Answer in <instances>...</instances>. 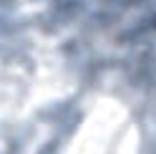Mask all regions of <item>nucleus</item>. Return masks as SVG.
<instances>
[{"instance_id":"f257e3e1","label":"nucleus","mask_w":156,"mask_h":154,"mask_svg":"<svg viewBox=\"0 0 156 154\" xmlns=\"http://www.w3.org/2000/svg\"><path fill=\"white\" fill-rule=\"evenodd\" d=\"M13 3V0H0V5H10Z\"/></svg>"}]
</instances>
